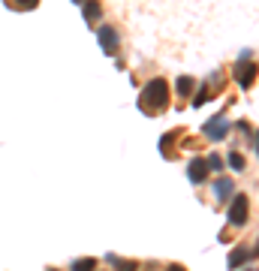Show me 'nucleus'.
Wrapping results in <instances>:
<instances>
[{
  "instance_id": "15",
  "label": "nucleus",
  "mask_w": 259,
  "mask_h": 271,
  "mask_svg": "<svg viewBox=\"0 0 259 271\" xmlns=\"http://www.w3.org/2000/svg\"><path fill=\"white\" fill-rule=\"evenodd\" d=\"M94 265H97V259H76V262H72V268H82V271H88Z\"/></svg>"
},
{
  "instance_id": "7",
  "label": "nucleus",
  "mask_w": 259,
  "mask_h": 271,
  "mask_svg": "<svg viewBox=\"0 0 259 271\" xmlns=\"http://www.w3.org/2000/svg\"><path fill=\"white\" fill-rule=\"evenodd\" d=\"M187 175H190V181H193V184H202V181H208V163H205L202 157L190 160V166H187Z\"/></svg>"
},
{
  "instance_id": "16",
  "label": "nucleus",
  "mask_w": 259,
  "mask_h": 271,
  "mask_svg": "<svg viewBox=\"0 0 259 271\" xmlns=\"http://www.w3.org/2000/svg\"><path fill=\"white\" fill-rule=\"evenodd\" d=\"M72 3H76V6H82V0H72Z\"/></svg>"
},
{
  "instance_id": "5",
  "label": "nucleus",
  "mask_w": 259,
  "mask_h": 271,
  "mask_svg": "<svg viewBox=\"0 0 259 271\" xmlns=\"http://www.w3.org/2000/svg\"><path fill=\"white\" fill-rule=\"evenodd\" d=\"M235 79H238L241 88H253V82H256V63H253V57H244V60L235 63Z\"/></svg>"
},
{
  "instance_id": "10",
  "label": "nucleus",
  "mask_w": 259,
  "mask_h": 271,
  "mask_svg": "<svg viewBox=\"0 0 259 271\" xmlns=\"http://www.w3.org/2000/svg\"><path fill=\"white\" fill-rule=\"evenodd\" d=\"M175 91H178V97H190L196 91V79L193 75H181V79L175 82Z\"/></svg>"
},
{
  "instance_id": "6",
  "label": "nucleus",
  "mask_w": 259,
  "mask_h": 271,
  "mask_svg": "<svg viewBox=\"0 0 259 271\" xmlns=\"http://www.w3.org/2000/svg\"><path fill=\"white\" fill-rule=\"evenodd\" d=\"M232 193H235L232 178H217V181H214V199H217V202H229Z\"/></svg>"
},
{
  "instance_id": "4",
  "label": "nucleus",
  "mask_w": 259,
  "mask_h": 271,
  "mask_svg": "<svg viewBox=\"0 0 259 271\" xmlns=\"http://www.w3.org/2000/svg\"><path fill=\"white\" fill-rule=\"evenodd\" d=\"M100 46H103V52L105 54H118L121 52V33H118V27H112V24H103L100 27Z\"/></svg>"
},
{
  "instance_id": "9",
  "label": "nucleus",
  "mask_w": 259,
  "mask_h": 271,
  "mask_svg": "<svg viewBox=\"0 0 259 271\" xmlns=\"http://www.w3.org/2000/svg\"><path fill=\"white\" fill-rule=\"evenodd\" d=\"M256 256V250H247V247H235L232 253H229V268H238L241 262H247V259H253Z\"/></svg>"
},
{
  "instance_id": "3",
  "label": "nucleus",
  "mask_w": 259,
  "mask_h": 271,
  "mask_svg": "<svg viewBox=\"0 0 259 271\" xmlns=\"http://www.w3.org/2000/svg\"><path fill=\"white\" fill-rule=\"evenodd\" d=\"M202 133H205V139H208V142H223V139H226V133H229V121H226V114H214V118L202 127Z\"/></svg>"
},
{
  "instance_id": "8",
  "label": "nucleus",
  "mask_w": 259,
  "mask_h": 271,
  "mask_svg": "<svg viewBox=\"0 0 259 271\" xmlns=\"http://www.w3.org/2000/svg\"><path fill=\"white\" fill-rule=\"evenodd\" d=\"M82 15H85L88 24L100 21V15H103V3H100V0H85V3H82Z\"/></svg>"
},
{
  "instance_id": "2",
  "label": "nucleus",
  "mask_w": 259,
  "mask_h": 271,
  "mask_svg": "<svg viewBox=\"0 0 259 271\" xmlns=\"http://www.w3.org/2000/svg\"><path fill=\"white\" fill-rule=\"evenodd\" d=\"M247 217H250V199H247V193H232V199H229V211H226L229 226L241 229V226H247Z\"/></svg>"
},
{
  "instance_id": "13",
  "label": "nucleus",
  "mask_w": 259,
  "mask_h": 271,
  "mask_svg": "<svg viewBox=\"0 0 259 271\" xmlns=\"http://www.w3.org/2000/svg\"><path fill=\"white\" fill-rule=\"evenodd\" d=\"M9 6L12 9H36V6H40V0H12Z\"/></svg>"
},
{
  "instance_id": "14",
  "label": "nucleus",
  "mask_w": 259,
  "mask_h": 271,
  "mask_svg": "<svg viewBox=\"0 0 259 271\" xmlns=\"http://www.w3.org/2000/svg\"><path fill=\"white\" fill-rule=\"evenodd\" d=\"M208 97H211V91H208V88H199V91H196V97H193V106H196V108H199V106H205V103H208Z\"/></svg>"
},
{
  "instance_id": "1",
  "label": "nucleus",
  "mask_w": 259,
  "mask_h": 271,
  "mask_svg": "<svg viewBox=\"0 0 259 271\" xmlns=\"http://www.w3.org/2000/svg\"><path fill=\"white\" fill-rule=\"evenodd\" d=\"M166 106H169V82L166 79H151V82L142 88L139 108L145 114H160Z\"/></svg>"
},
{
  "instance_id": "12",
  "label": "nucleus",
  "mask_w": 259,
  "mask_h": 271,
  "mask_svg": "<svg viewBox=\"0 0 259 271\" xmlns=\"http://www.w3.org/2000/svg\"><path fill=\"white\" fill-rule=\"evenodd\" d=\"M205 163H208V172H223V157L220 154H211Z\"/></svg>"
},
{
  "instance_id": "11",
  "label": "nucleus",
  "mask_w": 259,
  "mask_h": 271,
  "mask_svg": "<svg viewBox=\"0 0 259 271\" xmlns=\"http://www.w3.org/2000/svg\"><path fill=\"white\" fill-rule=\"evenodd\" d=\"M229 166H232V172H244L247 169V160H244V154L241 151H229Z\"/></svg>"
}]
</instances>
